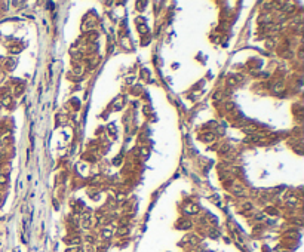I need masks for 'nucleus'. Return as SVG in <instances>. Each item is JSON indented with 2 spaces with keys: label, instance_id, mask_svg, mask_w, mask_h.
I'll return each instance as SVG.
<instances>
[{
  "label": "nucleus",
  "instance_id": "nucleus-1",
  "mask_svg": "<svg viewBox=\"0 0 304 252\" xmlns=\"http://www.w3.org/2000/svg\"><path fill=\"white\" fill-rule=\"evenodd\" d=\"M231 191L234 193V194H237V196H243L245 194V188L242 187V185H233V188H231Z\"/></svg>",
  "mask_w": 304,
  "mask_h": 252
},
{
  "label": "nucleus",
  "instance_id": "nucleus-2",
  "mask_svg": "<svg viewBox=\"0 0 304 252\" xmlns=\"http://www.w3.org/2000/svg\"><path fill=\"white\" fill-rule=\"evenodd\" d=\"M178 227H179V229H190V227H191V223H190V221H182V223L178 224Z\"/></svg>",
  "mask_w": 304,
  "mask_h": 252
},
{
  "label": "nucleus",
  "instance_id": "nucleus-3",
  "mask_svg": "<svg viewBox=\"0 0 304 252\" xmlns=\"http://www.w3.org/2000/svg\"><path fill=\"white\" fill-rule=\"evenodd\" d=\"M202 139L203 141H214V134H205Z\"/></svg>",
  "mask_w": 304,
  "mask_h": 252
},
{
  "label": "nucleus",
  "instance_id": "nucleus-4",
  "mask_svg": "<svg viewBox=\"0 0 304 252\" xmlns=\"http://www.w3.org/2000/svg\"><path fill=\"white\" fill-rule=\"evenodd\" d=\"M187 212H188V214H194V212H197V208H196V206H188V208H187Z\"/></svg>",
  "mask_w": 304,
  "mask_h": 252
},
{
  "label": "nucleus",
  "instance_id": "nucleus-5",
  "mask_svg": "<svg viewBox=\"0 0 304 252\" xmlns=\"http://www.w3.org/2000/svg\"><path fill=\"white\" fill-rule=\"evenodd\" d=\"M79 242H80V239H77V237L76 239H68V243H71V245H77Z\"/></svg>",
  "mask_w": 304,
  "mask_h": 252
},
{
  "label": "nucleus",
  "instance_id": "nucleus-6",
  "mask_svg": "<svg viewBox=\"0 0 304 252\" xmlns=\"http://www.w3.org/2000/svg\"><path fill=\"white\" fill-rule=\"evenodd\" d=\"M288 205H297V199H295V197L288 199Z\"/></svg>",
  "mask_w": 304,
  "mask_h": 252
},
{
  "label": "nucleus",
  "instance_id": "nucleus-7",
  "mask_svg": "<svg viewBox=\"0 0 304 252\" xmlns=\"http://www.w3.org/2000/svg\"><path fill=\"white\" fill-rule=\"evenodd\" d=\"M140 30H141V33H143V34H146V33H147V27H146V25H140Z\"/></svg>",
  "mask_w": 304,
  "mask_h": 252
},
{
  "label": "nucleus",
  "instance_id": "nucleus-8",
  "mask_svg": "<svg viewBox=\"0 0 304 252\" xmlns=\"http://www.w3.org/2000/svg\"><path fill=\"white\" fill-rule=\"evenodd\" d=\"M141 154L146 157V156H149V151H147V148H141Z\"/></svg>",
  "mask_w": 304,
  "mask_h": 252
},
{
  "label": "nucleus",
  "instance_id": "nucleus-9",
  "mask_svg": "<svg viewBox=\"0 0 304 252\" xmlns=\"http://www.w3.org/2000/svg\"><path fill=\"white\" fill-rule=\"evenodd\" d=\"M108 126H110V128H108V129H110V132H111V134H114V132H116V128H114V125H108Z\"/></svg>",
  "mask_w": 304,
  "mask_h": 252
},
{
  "label": "nucleus",
  "instance_id": "nucleus-10",
  "mask_svg": "<svg viewBox=\"0 0 304 252\" xmlns=\"http://www.w3.org/2000/svg\"><path fill=\"white\" fill-rule=\"evenodd\" d=\"M110 234H111L110 230H104V237H110Z\"/></svg>",
  "mask_w": 304,
  "mask_h": 252
},
{
  "label": "nucleus",
  "instance_id": "nucleus-11",
  "mask_svg": "<svg viewBox=\"0 0 304 252\" xmlns=\"http://www.w3.org/2000/svg\"><path fill=\"white\" fill-rule=\"evenodd\" d=\"M74 73H76V74H82V73H83V68H76Z\"/></svg>",
  "mask_w": 304,
  "mask_h": 252
},
{
  "label": "nucleus",
  "instance_id": "nucleus-12",
  "mask_svg": "<svg viewBox=\"0 0 304 252\" xmlns=\"http://www.w3.org/2000/svg\"><path fill=\"white\" fill-rule=\"evenodd\" d=\"M243 208H246V209H251V208H252V205H251L249 202H246V203L243 205Z\"/></svg>",
  "mask_w": 304,
  "mask_h": 252
},
{
  "label": "nucleus",
  "instance_id": "nucleus-13",
  "mask_svg": "<svg viewBox=\"0 0 304 252\" xmlns=\"http://www.w3.org/2000/svg\"><path fill=\"white\" fill-rule=\"evenodd\" d=\"M264 218V214H258L257 217H255V220H263Z\"/></svg>",
  "mask_w": 304,
  "mask_h": 252
},
{
  "label": "nucleus",
  "instance_id": "nucleus-14",
  "mask_svg": "<svg viewBox=\"0 0 304 252\" xmlns=\"http://www.w3.org/2000/svg\"><path fill=\"white\" fill-rule=\"evenodd\" d=\"M9 102H10V98H9V96H7V98H4V99H3V104H9Z\"/></svg>",
  "mask_w": 304,
  "mask_h": 252
},
{
  "label": "nucleus",
  "instance_id": "nucleus-15",
  "mask_svg": "<svg viewBox=\"0 0 304 252\" xmlns=\"http://www.w3.org/2000/svg\"><path fill=\"white\" fill-rule=\"evenodd\" d=\"M117 199H119V200H123V199H125V196H123V194H119V196H117Z\"/></svg>",
  "mask_w": 304,
  "mask_h": 252
}]
</instances>
